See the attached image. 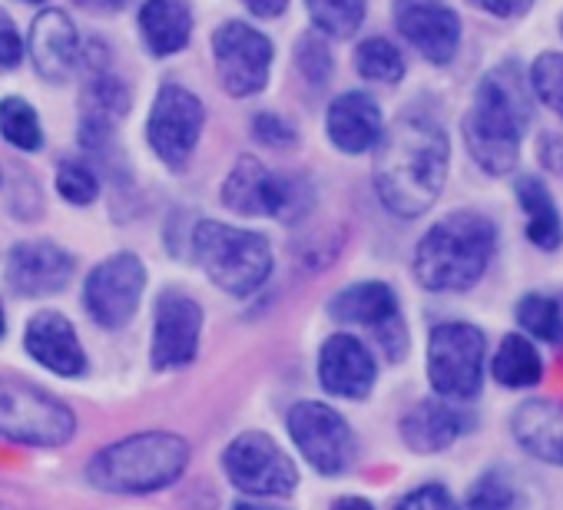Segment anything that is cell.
<instances>
[{"instance_id":"cell-24","label":"cell","mask_w":563,"mask_h":510,"mask_svg":"<svg viewBox=\"0 0 563 510\" xmlns=\"http://www.w3.org/2000/svg\"><path fill=\"white\" fill-rule=\"evenodd\" d=\"M401 441L418 454H438L467 431V414L448 398H424L401 418Z\"/></svg>"},{"instance_id":"cell-2","label":"cell","mask_w":563,"mask_h":510,"mask_svg":"<svg viewBox=\"0 0 563 510\" xmlns=\"http://www.w3.org/2000/svg\"><path fill=\"white\" fill-rule=\"evenodd\" d=\"M530 84L514 60L487 70L474 90V103L464 113V143L471 159L487 176H507L517 169L520 143L530 126Z\"/></svg>"},{"instance_id":"cell-25","label":"cell","mask_w":563,"mask_h":510,"mask_svg":"<svg viewBox=\"0 0 563 510\" xmlns=\"http://www.w3.org/2000/svg\"><path fill=\"white\" fill-rule=\"evenodd\" d=\"M136 24L153 57H176L192 41V11L186 0H143Z\"/></svg>"},{"instance_id":"cell-23","label":"cell","mask_w":563,"mask_h":510,"mask_svg":"<svg viewBox=\"0 0 563 510\" xmlns=\"http://www.w3.org/2000/svg\"><path fill=\"white\" fill-rule=\"evenodd\" d=\"M514 441L537 461L563 467V401L530 398L510 418Z\"/></svg>"},{"instance_id":"cell-20","label":"cell","mask_w":563,"mask_h":510,"mask_svg":"<svg viewBox=\"0 0 563 510\" xmlns=\"http://www.w3.org/2000/svg\"><path fill=\"white\" fill-rule=\"evenodd\" d=\"M24 348L41 368L60 378H80L87 372V352L80 345L74 322L64 312H37L24 329Z\"/></svg>"},{"instance_id":"cell-5","label":"cell","mask_w":563,"mask_h":510,"mask_svg":"<svg viewBox=\"0 0 563 510\" xmlns=\"http://www.w3.org/2000/svg\"><path fill=\"white\" fill-rule=\"evenodd\" d=\"M189 245L202 276L216 289L235 299L258 292L275 269L272 242L262 232L239 229L229 222H216V219L196 222Z\"/></svg>"},{"instance_id":"cell-47","label":"cell","mask_w":563,"mask_h":510,"mask_svg":"<svg viewBox=\"0 0 563 510\" xmlns=\"http://www.w3.org/2000/svg\"><path fill=\"white\" fill-rule=\"evenodd\" d=\"M0 182H4V176H0Z\"/></svg>"},{"instance_id":"cell-19","label":"cell","mask_w":563,"mask_h":510,"mask_svg":"<svg viewBox=\"0 0 563 510\" xmlns=\"http://www.w3.org/2000/svg\"><path fill=\"white\" fill-rule=\"evenodd\" d=\"M27 51L34 70L51 84H64L84 64V41L77 34V24L57 8H47L34 18Z\"/></svg>"},{"instance_id":"cell-38","label":"cell","mask_w":563,"mask_h":510,"mask_svg":"<svg viewBox=\"0 0 563 510\" xmlns=\"http://www.w3.org/2000/svg\"><path fill=\"white\" fill-rule=\"evenodd\" d=\"M24 41H21V31L14 24V18L0 8V70H18L24 64Z\"/></svg>"},{"instance_id":"cell-21","label":"cell","mask_w":563,"mask_h":510,"mask_svg":"<svg viewBox=\"0 0 563 510\" xmlns=\"http://www.w3.org/2000/svg\"><path fill=\"white\" fill-rule=\"evenodd\" d=\"M130 113V90L110 70H93L80 90V146L103 153L117 136V126Z\"/></svg>"},{"instance_id":"cell-41","label":"cell","mask_w":563,"mask_h":510,"mask_svg":"<svg viewBox=\"0 0 563 510\" xmlns=\"http://www.w3.org/2000/svg\"><path fill=\"white\" fill-rule=\"evenodd\" d=\"M245 11L262 18V21H272V18H282L289 8V0H242Z\"/></svg>"},{"instance_id":"cell-35","label":"cell","mask_w":563,"mask_h":510,"mask_svg":"<svg viewBox=\"0 0 563 510\" xmlns=\"http://www.w3.org/2000/svg\"><path fill=\"white\" fill-rule=\"evenodd\" d=\"M296 64L312 87H325L332 80V70H335V57H332L329 44L322 41V34H302L299 37Z\"/></svg>"},{"instance_id":"cell-33","label":"cell","mask_w":563,"mask_h":510,"mask_svg":"<svg viewBox=\"0 0 563 510\" xmlns=\"http://www.w3.org/2000/svg\"><path fill=\"white\" fill-rule=\"evenodd\" d=\"M57 192L70 206H93L100 199V176L87 159H60V166H57Z\"/></svg>"},{"instance_id":"cell-8","label":"cell","mask_w":563,"mask_h":510,"mask_svg":"<svg viewBox=\"0 0 563 510\" xmlns=\"http://www.w3.org/2000/svg\"><path fill=\"white\" fill-rule=\"evenodd\" d=\"M487 339L471 322H441L428 335V381L448 401H471L484 388Z\"/></svg>"},{"instance_id":"cell-15","label":"cell","mask_w":563,"mask_h":510,"mask_svg":"<svg viewBox=\"0 0 563 510\" xmlns=\"http://www.w3.org/2000/svg\"><path fill=\"white\" fill-rule=\"evenodd\" d=\"M202 342V306L183 289H163L153 309L150 362L156 372H176L196 362Z\"/></svg>"},{"instance_id":"cell-22","label":"cell","mask_w":563,"mask_h":510,"mask_svg":"<svg viewBox=\"0 0 563 510\" xmlns=\"http://www.w3.org/2000/svg\"><path fill=\"white\" fill-rule=\"evenodd\" d=\"M325 133L332 140V146L345 156H362L372 153L385 133V117L382 107L375 103V97L362 93V90H349L342 97H335L329 103L325 113Z\"/></svg>"},{"instance_id":"cell-3","label":"cell","mask_w":563,"mask_h":510,"mask_svg":"<svg viewBox=\"0 0 563 510\" xmlns=\"http://www.w3.org/2000/svg\"><path fill=\"white\" fill-rule=\"evenodd\" d=\"M497 252V222L477 209L438 219L415 245V279L428 292L474 289Z\"/></svg>"},{"instance_id":"cell-39","label":"cell","mask_w":563,"mask_h":510,"mask_svg":"<svg viewBox=\"0 0 563 510\" xmlns=\"http://www.w3.org/2000/svg\"><path fill=\"white\" fill-rule=\"evenodd\" d=\"M537 163L550 176H563V133H540L537 136Z\"/></svg>"},{"instance_id":"cell-48","label":"cell","mask_w":563,"mask_h":510,"mask_svg":"<svg viewBox=\"0 0 563 510\" xmlns=\"http://www.w3.org/2000/svg\"><path fill=\"white\" fill-rule=\"evenodd\" d=\"M560 31H563V24H560Z\"/></svg>"},{"instance_id":"cell-9","label":"cell","mask_w":563,"mask_h":510,"mask_svg":"<svg viewBox=\"0 0 563 510\" xmlns=\"http://www.w3.org/2000/svg\"><path fill=\"white\" fill-rule=\"evenodd\" d=\"M286 431L306 464L325 477L349 474L358 457V441L342 411L325 401H299L286 414Z\"/></svg>"},{"instance_id":"cell-29","label":"cell","mask_w":563,"mask_h":510,"mask_svg":"<svg viewBox=\"0 0 563 510\" xmlns=\"http://www.w3.org/2000/svg\"><path fill=\"white\" fill-rule=\"evenodd\" d=\"M0 136L21 153H37L44 146L41 113L24 97H4L0 100Z\"/></svg>"},{"instance_id":"cell-27","label":"cell","mask_w":563,"mask_h":510,"mask_svg":"<svg viewBox=\"0 0 563 510\" xmlns=\"http://www.w3.org/2000/svg\"><path fill=\"white\" fill-rule=\"evenodd\" d=\"M490 375L500 388H510V391L533 388L543 378V358L527 335L510 332L500 339V345L490 358Z\"/></svg>"},{"instance_id":"cell-31","label":"cell","mask_w":563,"mask_h":510,"mask_svg":"<svg viewBox=\"0 0 563 510\" xmlns=\"http://www.w3.org/2000/svg\"><path fill=\"white\" fill-rule=\"evenodd\" d=\"M355 70L372 84H401L405 80V57L388 37H368L355 51Z\"/></svg>"},{"instance_id":"cell-44","label":"cell","mask_w":563,"mask_h":510,"mask_svg":"<svg viewBox=\"0 0 563 510\" xmlns=\"http://www.w3.org/2000/svg\"><path fill=\"white\" fill-rule=\"evenodd\" d=\"M232 510H282V507L265 503V497H258V500H235V507H232Z\"/></svg>"},{"instance_id":"cell-40","label":"cell","mask_w":563,"mask_h":510,"mask_svg":"<svg viewBox=\"0 0 563 510\" xmlns=\"http://www.w3.org/2000/svg\"><path fill=\"white\" fill-rule=\"evenodd\" d=\"M474 4L490 14V18H500V21H514V18H523L530 8H533V0H474Z\"/></svg>"},{"instance_id":"cell-4","label":"cell","mask_w":563,"mask_h":510,"mask_svg":"<svg viewBox=\"0 0 563 510\" xmlns=\"http://www.w3.org/2000/svg\"><path fill=\"white\" fill-rule=\"evenodd\" d=\"M189 457L186 437L173 431H140L100 447L87 464V480L107 494H156L186 474Z\"/></svg>"},{"instance_id":"cell-34","label":"cell","mask_w":563,"mask_h":510,"mask_svg":"<svg viewBox=\"0 0 563 510\" xmlns=\"http://www.w3.org/2000/svg\"><path fill=\"white\" fill-rule=\"evenodd\" d=\"M514 503H517V494H514L510 480L500 470H487L471 484L464 507H457V510H514Z\"/></svg>"},{"instance_id":"cell-37","label":"cell","mask_w":563,"mask_h":510,"mask_svg":"<svg viewBox=\"0 0 563 510\" xmlns=\"http://www.w3.org/2000/svg\"><path fill=\"white\" fill-rule=\"evenodd\" d=\"M395 510H457V503L444 484H421V487L408 490L395 503Z\"/></svg>"},{"instance_id":"cell-30","label":"cell","mask_w":563,"mask_h":510,"mask_svg":"<svg viewBox=\"0 0 563 510\" xmlns=\"http://www.w3.org/2000/svg\"><path fill=\"white\" fill-rule=\"evenodd\" d=\"M514 319L527 339L550 342V345L563 339V309L550 296H540V292L523 296L514 309Z\"/></svg>"},{"instance_id":"cell-46","label":"cell","mask_w":563,"mask_h":510,"mask_svg":"<svg viewBox=\"0 0 563 510\" xmlns=\"http://www.w3.org/2000/svg\"><path fill=\"white\" fill-rule=\"evenodd\" d=\"M27 4H47V0H27Z\"/></svg>"},{"instance_id":"cell-43","label":"cell","mask_w":563,"mask_h":510,"mask_svg":"<svg viewBox=\"0 0 563 510\" xmlns=\"http://www.w3.org/2000/svg\"><path fill=\"white\" fill-rule=\"evenodd\" d=\"M329 510H375V503H372L368 497H355V494H349V497H339Z\"/></svg>"},{"instance_id":"cell-16","label":"cell","mask_w":563,"mask_h":510,"mask_svg":"<svg viewBox=\"0 0 563 510\" xmlns=\"http://www.w3.org/2000/svg\"><path fill=\"white\" fill-rule=\"evenodd\" d=\"M391 18L398 34L434 67H444L457 57L461 47V18L448 0H395Z\"/></svg>"},{"instance_id":"cell-26","label":"cell","mask_w":563,"mask_h":510,"mask_svg":"<svg viewBox=\"0 0 563 510\" xmlns=\"http://www.w3.org/2000/svg\"><path fill=\"white\" fill-rule=\"evenodd\" d=\"M514 196L527 215V239L543 252H556L563 245V219L550 189L537 176H517Z\"/></svg>"},{"instance_id":"cell-28","label":"cell","mask_w":563,"mask_h":510,"mask_svg":"<svg viewBox=\"0 0 563 510\" xmlns=\"http://www.w3.org/2000/svg\"><path fill=\"white\" fill-rule=\"evenodd\" d=\"M306 11H309L319 34L335 37V41H349L365 24L368 0H306Z\"/></svg>"},{"instance_id":"cell-14","label":"cell","mask_w":563,"mask_h":510,"mask_svg":"<svg viewBox=\"0 0 563 510\" xmlns=\"http://www.w3.org/2000/svg\"><path fill=\"white\" fill-rule=\"evenodd\" d=\"M272 60H275V47L258 27L245 21H225L216 27L212 64L229 97L245 100L262 93L272 77Z\"/></svg>"},{"instance_id":"cell-6","label":"cell","mask_w":563,"mask_h":510,"mask_svg":"<svg viewBox=\"0 0 563 510\" xmlns=\"http://www.w3.org/2000/svg\"><path fill=\"white\" fill-rule=\"evenodd\" d=\"M77 434V414L51 391L0 375V441L24 447H64Z\"/></svg>"},{"instance_id":"cell-32","label":"cell","mask_w":563,"mask_h":510,"mask_svg":"<svg viewBox=\"0 0 563 510\" xmlns=\"http://www.w3.org/2000/svg\"><path fill=\"white\" fill-rule=\"evenodd\" d=\"M530 93L563 120V54H540L530 67Z\"/></svg>"},{"instance_id":"cell-11","label":"cell","mask_w":563,"mask_h":510,"mask_svg":"<svg viewBox=\"0 0 563 510\" xmlns=\"http://www.w3.org/2000/svg\"><path fill=\"white\" fill-rule=\"evenodd\" d=\"M146 292V266L136 252H117L97 263L84 282L87 315L103 332H120L136 319L140 299Z\"/></svg>"},{"instance_id":"cell-45","label":"cell","mask_w":563,"mask_h":510,"mask_svg":"<svg viewBox=\"0 0 563 510\" xmlns=\"http://www.w3.org/2000/svg\"><path fill=\"white\" fill-rule=\"evenodd\" d=\"M4 332H8V315H4V306H0V339H4Z\"/></svg>"},{"instance_id":"cell-17","label":"cell","mask_w":563,"mask_h":510,"mask_svg":"<svg viewBox=\"0 0 563 510\" xmlns=\"http://www.w3.org/2000/svg\"><path fill=\"white\" fill-rule=\"evenodd\" d=\"M74 255L51 239H24L8 252L4 276L21 299H47L70 286Z\"/></svg>"},{"instance_id":"cell-42","label":"cell","mask_w":563,"mask_h":510,"mask_svg":"<svg viewBox=\"0 0 563 510\" xmlns=\"http://www.w3.org/2000/svg\"><path fill=\"white\" fill-rule=\"evenodd\" d=\"M74 4L87 14H120L130 0H74Z\"/></svg>"},{"instance_id":"cell-10","label":"cell","mask_w":563,"mask_h":510,"mask_svg":"<svg viewBox=\"0 0 563 510\" xmlns=\"http://www.w3.org/2000/svg\"><path fill=\"white\" fill-rule=\"evenodd\" d=\"M222 470L249 497H289L299 487V467L278 441L262 431L235 434L222 451Z\"/></svg>"},{"instance_id":"cell-7","label":"cell","mask_w":563,"mask_h":510,"mask_svg":"<svg viewBox=\"0 0 563 510\" xmlns=\"http://www.w3.org/2000/svg\"><path fill=\"white\" fill-rule=\"evenodd\" d=\"M222 206L239 215L299 222L312 209V186L299 176H278L265 169L255 156H242L222 182Z\"/></svg>"},{"instance_id":"cell-1","label":"cell","mask_w":563,"mask_h":510,"mask_svg":"<svg viewBox=\"0 0 563 510\" xmlns=\"http://www.w3.org/2000/svg\"><path fill=\"white\" fill-rule=\"evenodd\" d=\"M451 143L424 110H405L375 146V192L398 219L424 215L444 192Z\"/></svg>"},{"instance_id":"cell-18","label":"cell","mask_w":563,"mask_h":510,"mask_svg":"<svg viewBox=\"0 0 563 510\" xmlns=\"http://www.w3.org/2000/svg\"><path fill=\"white\" fill-rule=\"evenodd\" d=\"M375 381H378V362L362 339L349 332L325 339L319 352V385L329 395L345 401H362L372 395Z\"/></svg>"},{"instance_id":"cell-13","label":"cell","mask_w":563,"mask_h":510,"mask_svg":"<svg viewBox=\"0 0 563 510\" xmlns=\"http://www.w3.org/2000/svg\"><path fill=\"white\" fill-rule=\"evenodd\" d=\"M329 315L342 325L368 329L388 362H401L408 352V325L401 319L398 296L388 282L368 279L345 286L329 299Z\"/></svg>"},{"instance_id":"cell-36","label":"cell","mask_w":563,"mask_h":510,"mask_svg":"<svg viewBox=\"0 0 563 510\" xmlns=\"http://www.w3.org/2000/svg\"><path fill=\"white\" fill-rule=\"evenodd\" d=\"M252 136L265 149H292L299 143L296 123H289L286 117H278V113H258L252 120Z\"/></svg>"},{"instance_id":"cell-12","label":"cell","mask_w":563,"mask_h":510,"mask_svg":"<svg viewBox=\"0 0 563 510\" xmlns=\"http://www.w3.org/2000/svg\"><path fill=\"white\" fill-rule=\"evenodd\" d=\"M202 126H206V107L189 87L163 84L156 90L146 117V140L163 166L183 169L199 146Z\"/></svg>"}]
</instances>
